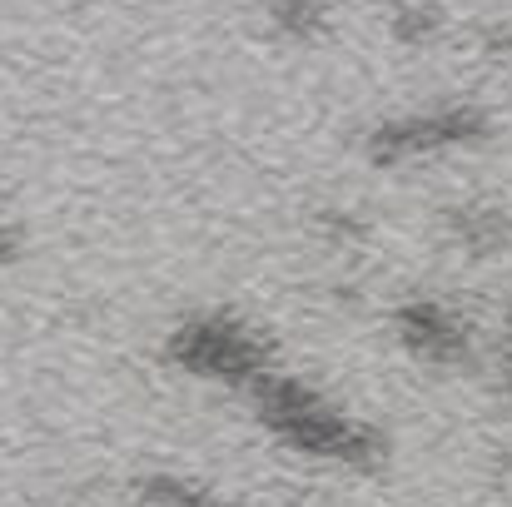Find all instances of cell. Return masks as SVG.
<instances>
[{
	"instance_id": "6da1fadb",
	"label": "cell",
	"mask_w": 512,
	"mask_h": 507,
	"mask_svg": "<svg viewBox=\"0 0 512 507\" xmlns=\"http://www.w3.org/2000/svg\"><path fill=\"white\" fill-rule=\"evenodd\" d=\"M254 418L294 453L319 458V463H339L353 473H378L388 463V433L373 428L368 418H353L334 398H324L314 383L294 378V373H264L249 393Z\"/></svg>"
},
{
	"instance_id": "7a4b0ae2",
	"label": "cell",
	"mask_w": 512,
	"mask_h": 507,
	"mask_svg": "<svg viewBox=\"0 0 512 507\" xmlns=\"http://www.w3.org/2000/svg\"><path fill=\"white\" fill-rule=\"evenodd\" d=\"M165 358L170 368L199 383H224L239 393H249L264 373H274V343L229 309H199L179 319L165 334Z\"/></svg>"
},
{
	"instance_id": "3957f363",
	"label": "cell",
	"mask_w": 512,
	"mask_h": 507,
	"mask_svg": "<svg viewBox=\"0 0 512 507\" xmlns=\"http://www.w3.org/2000/svg\"><path fill=\"white\" fill-rule=\"evenodd\" d=\"M493 140V115L473 100H448L418 115H393L368 125L363 135V160L378 169H398L413 160H433V155H453V150H473Z\"/></svg>"
},
{
	"instance_id": "277c9868",
	"label": "cell",
	"mask_w": 512,
	"mask_h": 507,
	"mask_svg": "<svg viewBox=\"0 0 512 507\" xmlns=\"http://www.w3.org/2000/svg\"><path fill=\"white\" fill-rule=\"evenodd\" d=\"M393 338L418 358V363H433V368H463L473 358V324L458 304L438 299V294H408L393 304L388 314Z\"/></svg>"
},
{
	"instance_id": "5b68a950",
	"label": "cell",
	"mask_w": 512,
	"mask_h": 507,
	"mask_svg": "<svg viewBox=\"0 0 512 507\" xmlns=\"http://www.w3.org/2000/svg\"><path fill=\"white\" fill-rule=\"evenodd\" d=\"M443 234L468 259H498L512 244V214L488 199H463V204L443 209Z\"/></svg>"
},
{
	"instance_id": "8992f818",
	"label": "cell",
	"mask_w": 512,
	"mask_h": 507,
	"mask_svg": "<svg viewBox=\"0 0 512 507\" xmlns=\"http://www.w3.org/2000/svg\"><path fill=\"white\" fill-rule=\"evenodd\" d=\"M130 498L135 507H229L214 488H204L199 478H184V473H145L130 483Z\"/></svg>"
},
{
	"instance_id": "52a82bcc",
	"label": "cell",
	"mask_w": 512,
	"mask_h": 507,
	"mask_svg": "<svg viewBox=\"0 0 512 507\" xmlns=\"http://www.w3.org/2000/svg\"><path fill=\"white\" fill-rule=\"evenodd\" d=\"M269 25L294 45H314L334 30V10L329 0H269Z\"/></svg>"
},
{
	"instance_id": "ba28073f",
	"label": "cell",
	"mask_w": 512,
	"mask_h": 507,
	"mask_svg": "<svg viewBox=\"0 0 512 507\" xmlns=\"http://www.w3.org/2000/svg\"><path fill=\"white\" fill-rule=\"evenodd\" d=\"M443 5L438 0H393L388 5V30L398 45H428L443 35Z\"/></svg>"
},
{
	"instance_id": "9c48e42d",
	"label": "cell",
	"mask_w": 512,
	"mask_h": 507,
	"mask_svg": "<svg viewBox=\"0 0 512 507\" xmlns=\"http://www.w3.org/2000/svg\"><path fill=\"white\" fill-rule=\"evenodd\" d=\"M314 229H319V239L324 244H334V249H358V244H368V219L358 214V209H343V204H324L319 214H314Z\"/></svg>"
},
{
	"instance_id": "30bf717a",
	"label": "cell",
	"mask_w": 512,
	"mask_h": 507,
	"mask_svg": "<svg viewBox=\"0 0 512 507\" xmlns=\"http://www.w3.org/2000/svg\"><path fill=\"white\" fill-rule=\"evenodd\" d=\"M20 254H25V229H20L15 219L0 214V269H10Z\"/></svg>"
},
{
	"instance_id": "8fae6325",
	"label": "cell",
	"mask_w": 512,
	"mask_h": 507,
	"mask_svg": "<svg viewBox=\"0 0 512 507\" xmlns=\"http://www.w3.org/2000/svg\"><path fill=\"white\" fill-rule=\"evenodd\" d=\"M483 50H488L498 65L512 70V25H488V30H483Z\"/></svg>"
},
{
	"instance_id": "7c38bea8",
	"label": "cell",
	"mask_w": 512,
	"mask_h": 507,
	"mask_svg": "<svg viewBox=\"0 0 512 507\" xmlns=\"http://www.w3.org/2000/svg\"><path fill=\"white\" fill-rule=\"evenodd\" d=\"M503 388H508V398H512V343H503Z\"/></svg>"
},
{
	"instance_id": "4fadbf2b",
	"label": "cell",
	"mask_w": 512,
	"mask_h": 507,
	"mask_svg": "<svg viewBox=\"0 0 512 507\" xmlns=\"http://www.w3.org/2000/svg\"><path fill=\"white\" fill-rule=\"evenodd\" d=\"M503 343H512V309H508V334H503Z\"/></svg>"
}]
</instances>
